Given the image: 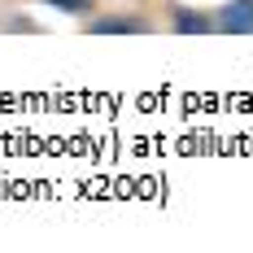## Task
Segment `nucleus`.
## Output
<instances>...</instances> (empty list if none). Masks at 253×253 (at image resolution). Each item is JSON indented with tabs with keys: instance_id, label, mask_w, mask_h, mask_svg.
Segmentation results:
<instances>
[{
	"instance_id": "2",
	"label": "nucleus",
	"mask_w": 253,
	"mask_h": 253,
	"mask_svg": "<svg viewBox=\"0 0 253 253\" xmlns=\"http://www.w3.org/2000/svg\"><path fill=\"white\" fill-rule=\"evenodd\" d=\"M149 31V22L144 18H96L92 22V35H144Z\"/></svg>"
},
{
	"instance_id": "3",
	"label": "nucleus",
	"mask_w": 253,
	"mask_h": 253,
	"mask_svg": "<svg viewBox=\"0 0 253 253\" xmlns=\"http://www.w3.org/2000/svg\"><path fill=\"white\" fill-rule=\"evenodd\" d=\"M175 31H179V35H205V31H214V18L192 13V9H179V13H175Z\"/></svg>"
},
{
	"instance_id": "4",
	"label": "nucleus",
	"mask_w": 253,
	"mask_h": 253,
	"mask_svg": "<svg viewBox=\"0 0 253 253\" xmlns=\"http://www.w3.org/2000/svg\"><path fill=\"white\" fill-rule=\"evenodd\" d=\"M52 9H61V13H92V0H44Z\"/></svg>"
},
{
	"instance_id": "1",
	"label": "nucleus",
	"mask_w": 253,
	"mask_h": 253,
	"mask_svg": "<svg viewBox=\"0 0 253 253\" xmlns=\"http://www.w3.org/2000/svg\"><path fill=\"white\" fill-rule=\"evenodd\" d=\"M214 26L227 31V35H253V0H227L218 9Z\"/></svg>"
}]
</instances>
